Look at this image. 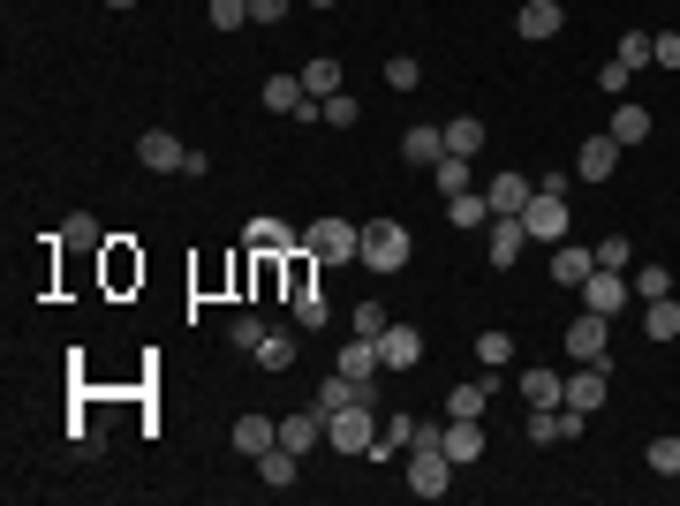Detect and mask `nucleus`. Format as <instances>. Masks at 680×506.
<instances>
[{
    "label": "nucleus",
    "instance_id": "nucleus-7",
    "mask_svg": "<svg viewBox=\"0 0 680 506\" xmlns=\"http://www.w3.org/2000/svg\"><path fill=\"white\" fill-rule=\"evenodd\" d=\"M182 159H189V144H182L174 128H144V136H136V167L144 174H182Z\"/></svg>",
    "mask_w": 680,
    "mask_h": 506
},
{
    "label": "nucleus",
    "instance_id": "nucleus-15",
    "mask_svg": "<svg viewBox=\"0 0 680 506\" xmlns=\"http://www.w3.org/2000/svg\"><path fill=\"white\" fill-rule=\"evenodd\" d=\"M318 438H326V409H318V401L296 409V416H280V446H288V454H310Z\"/></svg>",
    "mask_w": 680,
    "mask_h": 506
},
{
    "label": "nucleus",
    "instance_id": "nucleus-5",
    "mask_svg": "<svg viewBox=\"0 0 680 506\" xmlns=\"http://www.w3.org/2000/svg\"><path fill=\"white\" fill-rule=\"evenodd\" d=\"M559 348H567L575 363H605V371H612V333H605V318H597V310H583V318H567V333H559Z\"/></svg>",
    "mask_w": 680,
    "mask_h": 506
},
{
    "label": "nucleus",
    "instance_id": "nucleus-29",
    "mask_svg": "<svg viewBox=\"0 0 680 506\" xmlns=\"http://www.w3.org/2000/svg\"><path fill=\"white\" fill-rule=\"evenodd\" d=\"M446 219H454V227H492V197H484V189H462V197H446Z\"/></svg>",
    "mask_w": 680,
    "mask_h": 506
},
{
    "label": "nucleus",
    "instance_id": "nucleus-49",
    "mask_svg": "<svg viewBox=\"0 0 680 506\" xmlns=\"http://www.w3.org/2000/svg\"><path fill=\"white\" fill-rule=\"evenodd\" d=\"M99 8H136V0H99Z\"/></svg>",
    "mask_w": 680,
    "mask_h": 506
},
{
    "label": "nucleus",
    "instance_id": "nucleus-2",
    "mask_svg": "<svg viewBox=\"0 0 680 506\" xmlns=\"http://www.w3.org/2000/svg\"><path fill=\"white\" fill-rule=\"evenodd\" d=\"M522 227H529V242H567L575 211H567V197H559L553 182H537V197L522 205Z\"/></svg>",
    "mask_w": 680,
    "mask_h": 506
},
{
    "label": "nucleus",
    "instance_id": "nucleus-20",
    "mask_svg": "<svg viewBox=\"0 0 680 506\" xmlns=\"http://www.w3.org/2000/svg\"><path fill=\"white\" fill-rule=\"evenodd\" d=\"M484 197H492V211H522L537 197V182L529 174H484Z\"/></svg>",
    "mask_w": 680,
    "mask_h": 506
},
{
    "label": "nucleus",
    "instance_id": "nucleus-41",
    "mask_svg": "<svg viewBox=\"0 0 680 506\" xmlns=\"http://www.w3.org/2000/svg\"><path fill=\"white\" fill-rule=\"evenodd\" d=\"M205 16H213V31H243V23H250V0H213Z\"/></svg>",
    "mask_w": 680,
    "mask_h": 506
},
{
    "label": "nucleus",
    "instance_id": "nucleus-3",
    "mask_svg": "<svg viewBox=\"0 0 680 506\" xmlns=\"http://www.w3.org/2000/svg\"><path fill=\"white\" fill-rule=\"evenodd\" d=\"M326 446H333V454H371V446H379V416H371V401H356V409L326 416Z\"/></svg>",
    "mask_w": 680,
    "mask_h": 506
},
{
    "label": "nucleus",
    "instance_id": "nucleus-33",
    "mask_svg": "<svg viewBox=\"0 0 680 506\" xmlns=\"http://www.w3.org/2000/svg\"><path fill=\"white\" fill-rule=\"evenodd\" d=\"M61 242H76V250H99V242H106V227H99V211H69V227H61Z\"/></svg>",
    "mask_w": 680,
    "mask_h": 506
},
{
    "label": "nucleus",
    "instance_id": "nucleus-46",
    "mask_svg": "<svg viewBox=\"0 0 680 506\" xmlns=\"http://www.w3.org/2000/svg\"><path fill=\"white\" fill-rule=\"evenodd\" d=\"M628 76H636V69H628V61H620V53H612V61H605V69H597V84L612 91V99H620V91H628Z\"/></svg>",
    "mask_w": 680,
    "mask_h": 506
},
{
    "label": "nucleus",
    "instance_id": "nucleus-8",
    "mask_svg": "<svg viewBox=\"0 0 680 506\" xmlns=\"http://www.w3.org/2000/svg\"><path fill=\"white\" fill-rule=\"evenodd\" d=\"M583 409H567V401H559V409H529V438H537V446H575V438H583Z\"/></svg>",
    "mask_w": 680,
    "mask_h": 506
},
{
    "label": "nucleus",
    "instance_id": "nucleus-25",
    "mask_svg": "<svg viewBox=\"0 0 680 506\" xmlns=\"http://www.w3.org/2000/svg\"><path fill=\"white\" fill-rule=\"evenodd\" d=\"M499 393V371H484V379H468V385H454L446 393V416H484V401Z\"/></svg>",
    "mask_w": 680,
    "mask_h": 506
},
{
    "label": "nucleus",
    "instance_id": "nucleus-36",
    "mask_svg": "<svg viewBox=\"0 0 680 506\" xmlns=\"http://www.w3.org/2000/svg\"><path fill=\"white\" fill-rule=\"evenodd\" d=\"M628 288H636L642 302H658V296H673V272H666V265H636V280H628Z\"/></svg>",
    "mask_w": 680,
    "mask_h": 506
},
{
    "label": "nucleus",
    "instance_id": "nucleus-51",
    "mask_svg": "<svg viewBox=\"0 0 680 506\" xmlns=\"http://www.w3.org/2000/svg\"><path fill=\"white\" fill-rule=\"evenodd\" d=\"M205 8H213V0H205Z\"/></svg>",
    "mask_w": 680,
    "mask_h": 506
},
{
    "label": "nucleus",
    "instance_id": "nucleus-38",
    "mask_svg": "<svg viewBox=\"0 0 680 506\" xmlns=\"http://www.w3.org/2000/svg\"><path fill=\"white\" fill-rule=\"evenodd\" d=\"M318 114H326V128H356V122H363V106H356V91H333V99H326Z\"/></svg>",
    "mask_w": 680,
    "mask_h": 506
},
{
    "label": "nucleus",
    "instance_id": "nucleus-18",
    "mask_svg": "<svg viewBox=\"0 0 680 506\" xmlns=\"http://www.w3.org/2000/svg\"><path fill=\"white\" fill-rule=\"evenodd\" d=\"M559 23H567V8H559V0H522V16H514V31H522V39H559Z\"/></svg>",
    "mask_w": 680,
    "mask_h": 506
},
{
    "label": "nucleus",
    "instance_id": "nucleus-10",
    "mask_svg": "<svg viewBox=\"0 0 680 506\" xmlns=\"http://www.w3.org/2000/svg\"><path fill=\"white\" fill-rule=\"evenodd\" d=\"M243 242H250L257 257H288V250H296V242H302V235H296V227H288V219H272V211H257L250 227H243Z\"/></svg>",
    "mask_w": 680,
    "mask_h": 506
},
{
    "label": "nucleus",
    "instance_id": "nucleus-19",
    "mask_svg": "<svg viewBox=\"0 0 680 506\" xmlns=\"http://www.w3.org/2000/svg\"><path fill=\"white\" fill-rule=\"evenodd\" d=\"M439 446H446V462H454V468H468L476 454H484V431H476V416H446V438H439Z\"/></svg>",
    "mask_w": 680,
    "mask_h": 506
},
{
    "label": "nucleus",
    "instance_id": "nucleus-24",
    "mask_svg": "<svg viewBox=\"0 0 680 506\" xmlns=\"http://www.w3.org/2000/svg\"><path fill=\"white\" fill-rule=\"evenodd\" d=\"M333 371H348V379H379V371H385L379 340H363V333H356V340H348V348L333 355Z\"/></svg>",
    "mask_w": 680,
    "mask_h": 506
},
{
    "label": "nucleus",
    "instance_id": "nucleus-32",
    "mask_svg": "<svg viewBox=\"0 0 680 506\" xmlns=\"http://www.w3.org/2000/svg\"><path fill=\"white\" fill-rule=\"evenodd\" d=\"M296 326H302V333H318V326H326V296L302 280V265H296Z\"/></svg>",
    "mask_w": 680,
    "mask_h": 506
},
{
    "label": "nucleus",
    "instance_id": "nucleus-1",
    "mask_svg": "<svg viewBox=\"0 0 680 506\" xmlns=\"http://www.w3.org/2000/svg\"><path fill=\"white\" fill-rule=\"evenodd\" d=\"M302 250L318 257V265H348V257H363V227H356V219H340V211H326V219L302 235Z\"/></svg>",
    "mask_w": 680,
    "mask_h": 506
},
{
    "label": "nucleus",
    "instance_id": "nucleus-31",
    "mask_svg": "<svg viewBox=\"0 0 680 506\" xmlns=\"http://www.w3.org/2000/svg\"><path fill=\"white\" fill-rule=\"evenodd\" d=\"M446 152L476 159V152H484V122H476V114H454V122H446Z\"/></svg>",
    "mask_w": 680,
    "mask_h": 506
},
{
    "label": "nucleus",
    "instance_id": "nucleus-39",
    "mask_svg": "<svg viewBox=\"0 0 680 506\" xmlns=\"http://www.w3.org/2000/svg\"><path fill=\"white\" fill-rule=\"evenodd\" d=\"M642 462L658 468V476H680V438H673V431H666V438H650V454H642Z\"/></svg>",
    "mask_w": 680,
    "mask_h": 506
},
{
    "label": "nucleus",
    "instance_id": "nucleus-30",
    "mask_svg": "<svg viewBox=\"0 0 680 506\" xmlns=\"http://www.w3.org/2000/svg\"><path fill=\"white\" fill-rule=\"evenodd\" d=\"M642 333H650V340H680V302L673 296L642 302Z\"/></svg>",
    "mask_w": 680,
    "mask_h": 506
},
{
    "label": "nucleus",
    "instance_id": "nucleus-22",
    "mask_svg": "<svg viewBox=\"0 0 680 506\" xmlns=\"http://www.w3.org/2000/svg\"><path fill=\"white\" fill-rule=\"evenodd\" d=\"M272 446H280V416H243L235 423V454H272Z\"/></svg>",
    "mask_w": 680,
    "mask_h": 506
},
{
    "label": "nucleus",
    "instance_id": "nucleus-6",
    "mask_svg": "<svg viewBox=\"0 0 680 506\" xmlns=\"http://www.w3.org/2000/svg\"><path fill=\"white\" fill-rule=\"evenodd\" d=\"M446 484H454L446 446H409V492H416V499H446Z\"/></svg>",
    "mask_w": 680,
    "mask_h": 506
},
{
    "label": "nucleus",
    "instance_id": "nucleus-12",
    "mask_svg": "<svg viewBox=\"0 0 680 506\" xmlns=\"http://www.w3.org/2000/svg\"><path fill=\"white\" fill-rule=\"evenodd\" d=\"M379 355H385V371H416V363H424V333H416V326H385Z\"/></svg>",
    "mask_w": 680,
    "mask_h": 506
},
{
    "label": "nucleus",
    "instance_id": "nucleus-26",
    "mask_svg": "<svg viewBox=\"0 0 680 506\" xmlns=\"http://www.w3.org/2000/svg\"><path fill=\"white\" fill-rule=\"evenodd\" d=\"M416 431H424V416H385V423H379V446H371V454H379V462L409 454V446H416Z\"/></svg>",
    "mask_w": 680,
    "mask_h": 506
},
{
    "label": "nucleus",
    "instance_id": "nucleus-17",
    "mask_svg": "<svg viewBox=\"0 0 680 506\" xmlns=\"http://www.w3.org/2000/svg\"><path fill=\"white\" fill-rule=\"evenodd\" d=\"M575 174H583V182H612V174H620V144H612V136H590V144L575 152Z\"/></svg>",
    "mask_w": 680,
    "mask_h": 506
},
{
    "label": "nucleus",
    "instance_id": "nucleus-50",
    "mask_svg": "<svg viewBox=\"0 0 680 506\" xmlns=\"http://www.w3.org/2000/svg\"><path fill=\"white\" fill-rule=\"evenodd\" d=\"M310 8H340V0H310Z\"/></svg>",
    "mask_w": 680,
    "mask_h": 506
},
{
    "label": "nucleus",
    "instance_id": "nucleus-21",
    "mask_svg": "<svg viewBox=\"0 0 680 506\" xmlns=\"http://www.w3.org/2000/svg\"><path fill=\"white\" fill-rule=\"evenodd\" d=\"M559 393H567V379H559L553 363H529V371H522V401H529V409H559Z\"/></svg>",
    "mask_w": 680,
    "mask_h": 506
},
{
    "label": "nucleus",
    "instance_id": "nucleus-11",
    "mask_svg": "<svg viewBox=\"0 0 680 506\" xmlns=\"http://www.w3.org/2000/svg\"><path fill=\"white\" fill-rule=\"evenodd\" d=\"M401 159H409V167H439V159H446V122L401 128Z\"/></svg>",
    "mask_w": 680,
    "mask_h": 506
},
{
    "label": "nucleus",
    "instance_id": "nucleus-27",
    "mask_svg": "<svg viewBox=\"0 0 680 506\" xmlns=\"http://www.w3.org/2000/svg\"><path fill=\"white\" fill-rule=\"evenodd\" d=\"M296 468H302V454H288V446L257 454V476H265V492H296Z\"/></svg>",
    "mask_w": 680,
    "mask_h": 506
},
{
    "label": "nucleus",
    "instance_id": "nucleus-9",
    "mask_svg": "<svg viewBox=\"0 0 680 506\" xmlns=\"http://www.w3.org/2000/svg\"><path fill=\"white\" fill-rule=\"evenodd\" d=\"M575 296H583V310H597V318H620V302L636 296V288H628V272H605V265H597Z\"/></svg>",
    "mask_w": 680,
    "mask_h": 506
},
{
    "label": "nucleus",
    "instance_id": "nucleus-34",
    "mask_svg": "<svg viewBox=\"0 0 680 506\" xmlns=\"http://www.w3.org/2000/svg\"><path fill=\"white\" fill-rule=\"evenodd\" d=\"M439 189H446V197H462V189H476V167H468L462 152H446V159H439Z\"/></svg>",
    "mask_w": 680,
    "mask_h": 506
},
{
    "label": "nucleus",
    "instance_id": "nucleus-48",
    "mask_svg": "<svg viewBox=\"0 0 680 506\" xmlns=\"http://www.w3.org/2000/svg\"><path fill=\"white\" fill-rule=\"evenodd\" d=\"M288 8H296V0H250V23H280Z\"/></svg>",
    "mask_w": 680,
    "mask_h": 506
},
{
    "label": "nucleus",
    "instance_id": "nucleus-43",
    "mask_svg": "<svg viewBox=\"0 0 680 506\" xmlns=\"http://www.w3.org/2000/svg\"><path fill=\"white\" fill-rule=\"evenodd\" d=\"M385 326H393V318H385V302H356V333H363V340H379Z\"/></svg>",
    "mask_w": 680,
    "mask_h": 506
},
{
    "label": "nucleus",
    "instance_id": "nucleus-23",
    "mask_svg": "<svg viewBox=\"0 0 680 506\" xmlns=\"http://www.w3.org/2000/svg\"><path fill=\"white\" fill-rule=\"evenodd\" d=\"M650 128H658V114H650V106H628V99H620V114H612V122H605V136H612V144H620V152H628V144H642V136H650Z\"/></svg>",
    "mask_w": 680,
    "mask_h": 506
},
{
    "label": "nucleus",
    "instance_id": "nucleus-47",
    "mask_svg": "<svg viewBox=\"0 0 680 506\" xmlns=\"http://www.w3.org/2000/svg\"><path fill=\"white\" fill-rule=\"evenodd\" d=\"M620 61L642 69V61H650V31H628V39H620Z\"/></svg>",
    "mask_w": 680,
    "mask_h": 506
},
{
    "label": "nucleus",
    "instance_id": "nucleus-4",
    "mask_svg": "<svg viewBox=\"0 0 680 506\" xmlns=\"http://www.w3.org/2000/svg\"><path fill=\"white\" fill-rule=\"evenodd\" d=\"M409 250H416V242H409L401 219H371V227H363V265H371V272H401Z\"/></svg>",
    "mask_w": 680,
    "mask_h": 506
},
{
    "label": "nucleus",
    "instance_id": "nucleus-35",
    "mask_svg": "<svg viewBox=\"0 0 680 506\" xmlns=\"http://www.w3.org/2000/svg\"><path fill=\"white\" fill-rule=\"evenodd\" d=\"M288 363H296V340H288V333L257 340V371H288Z\"/></svg>",
    "mask_w": 680,
    "mask_h": 506
},
{
    "label": "nucleus",
    "instance_id": "nucleus-42",
    "mask_svg": "<svg viewBox=\"0 0 680 506\" xmlns=\"http://www.w3.org/2000/svg\"><path fill=\"white\" fill-rule=\"evenodd\" d=\"M590 250H597L605 272H628V265H636V242H620V235H612V242H590Z\"/></svg>",
    "mask_w": 680,
    "mask_h": 506
},
{
    "label": "nucleus",
    "instance_id": "nucleus-40",
    "mask_svg": "<svg viewBox=\"0 0 680 506\" xmlns=\"http://www.w3.org/2000/svg\"><path fill=\"white\" fill-rule=\"evenodd\" d=\"M385 84H393V91H416V84H424V61L393 53V61H385Z\"/></svg>",
    "mask_w": 680,
    "mask_h": 506
},
{
    "label": "nucleus",
    "instance_id": "nucleus-14",
    "mask_svg": "<svg viewBox=\"0 0 680 506\" xmlns=\"http://www.w3.org/2000/svg\"><path fill=\"white\" fill-rule=\"evenodd\" d=\"M567 409H583V416H597L605 409V363H583V371H567V393H559Z\"/></svg>",
    "mask_w": 680,
    "mask_h": 506
},
{
    "label": "nucleus",
    "instance_id": "nucleus-28",
    "mask_svg": "<svg viewBox=\"0 0 680 506\" xmlns=\"http://www.w3.org/2000/svg\"><path fill=\"white\" fill-rule=\"evenodd\" d=\"M296 76H302V91H310V99L326 106V99H333V91H340V61H326V53H318V61H302Z\"/></svg>",
    "mask_w": 680,
    "mask_h": 506
},
{
    "label": "nucleus",
    "instance_id": "nucleus-44",
    "mask_svg": "<svg viewBox=\"0 0 680 506\" xmlns=\"http://www.w3.org/2000/svg\"><path fill=\"white\" fill-rule=\"evenodd\" d=\"M227 340H235V348H243V355H257V340H265V326H257L250 310H243V318H235V326H227Z\"/></svg>",
    "mask_w": 680,
    "mask_h": 506
},
{
    "label": "nucleus",
    "instance_id": "nucleus-45",
    "mask_svg": "<svg viewBox=\"0 0 680 506\" xmlns=\"http://www.w3.org/2000/svg\"><path fill=\"white\" fill-rule=\"evenodd\" d=\"M650 61H658V69H680V31H658V39H650Z\"/></svg>",
    "mask_w": 680,
    "mask_h": 506
},
{
    "label": "nucleus",
    "instance_id": "nucleus-13",
    "mask_svg": "<svg viewBox=\"0 0 680 506\" xmlns=\"http://www.w3.org/2000/svg\"><path fill=\"white\" fill-rule=\"evenodd\" d=\"M522 250H529V227H522V211H492V265L507 272Z\"/></svg>",
    "mask_w": 680,
    "mask_h": 506
},
{
    "label": "nucleus",
    "instance_id": "nucleus-16",
    "mask_svg": "<svg viewBox=\"0 0 680 506\" xmlns=\"http://www.w3.org/2000/svg\"><path fill=\"white\" fill-rule=\"evenodd\" d=\"M597 272V250H583V242H553V288H583Z\"/></svg>",
    "mask_w": 680,
    "mask_h": 506
},
{
    "label": "nucleus",
    "instance_id": "nucleus-37",
    "mask_svg": "<svg viewBox=\"0 0 680 506\" xmlns=\"http://www.w3.org/2000/svg\"><path fill=\"white\" fill-rule=\"evenodd\" d=\"M476 363H484V371H507V363H514V340L507 333H476Z\"/></svg>",
    "mask_w": 680,
    "mask_h": 506
}]
</instances>
